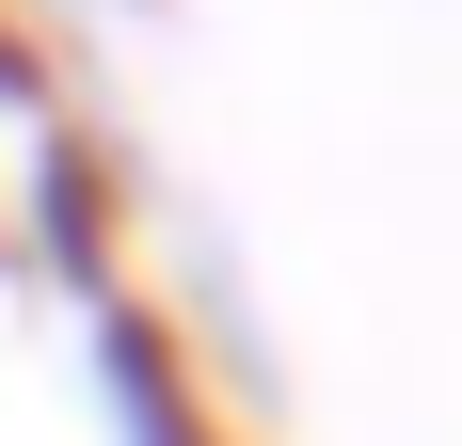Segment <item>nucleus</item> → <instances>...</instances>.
<instances>
[{"mask_svg": "<svg viewBox=\"0 0 462 446\" xmlns=\"http://www.w3.org/2000/svg\"><path fill=\"white\" fill-rule=\"evenodd\" d=\"M80 112V64H64V33H48L32 0H0V144H32Z\"/></svg>", "mask_w": 462, "mask_h": 446, "instance_id": "1", "label": "nucleus"}, {"mask_svg": "<svg viewBox=\"0 0 462 446\" xmlns=\"http://www.w3.org/2000/svg\"><path fill=\"white\" fill-rule=\"evenodd\" d=\"M32 16H48V33H64V16H160V0H32Z\"/></svg>", "mask_w": 462, "mask_h": 446, "instance_id": "2", "label": "nucleus"}]
</instances>
